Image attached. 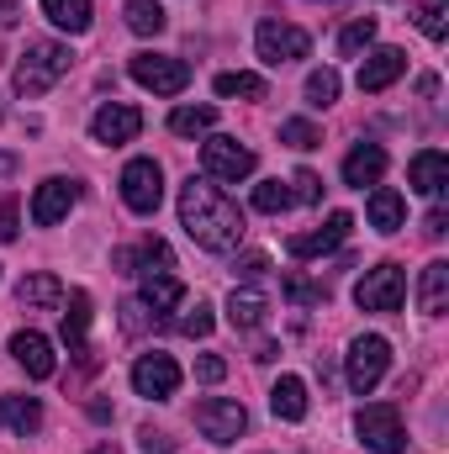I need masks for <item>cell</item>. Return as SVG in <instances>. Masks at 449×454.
<instances>
[{
	"label": "cell",
	"instance_id": "6da1fadb",
	"mask_svg": "<svg viewBox=\"0 0 449 454\" xmlns=\"http://www.w3.org/2000/svg\"><path fill=\"white\" fill-rule=\"evenodd\" d=\"M180 227L207 254H227V248L243 243V212L227 201L212 180H196V175L180 185Z\"/></svg>",
	"mask_w": 449,
	"mask_h": 454
},
{
	"label": "cell",
	"instance_id": "7a4b0ae2",
	"mask_svg": "<svg viewBox=\"0 0 449 454\" xmlns=\"http://www.w3.org/2000/svg\"><path fill=\"white\" fill-rule=\"evenodd\" d=\"M69 64H75V53H69L64 43L37 37V43H27V53H21V64H16L11 85H16V96H48V90L69 74Z\"/></svg>",
	"mask_w": 449,
	"mask_h": 454
},
{
	"label": "cell",
	"instance_id": "3957f363",
	"mask_svg": "<svg viewBox=\"0 0 449 454\" xmlns=\"http://www.w3.org/2000/svg\"><path fill=\"white\" fill-rule=\"evenodd\" d=\"M386 370H391V343L381 339V333H359V339L349 343L343 375H349V391H354V396H370V391L386 380Z\"/></svg>",
	"mask_w": 449,
	"mask_h": 454
},
{
	"label": "cell",
	"instance_id": "277c9868",
	"mask_svg": "<svg viewBox=\"0 0 449 454\" xmlns=\"http://www.w3.org/2000/svg\"><path fill=\"white\" fill-rule=\"evenodd\" d=\"M127 74H132L143 90H154V96H180V90L191 85V64L175 59V53H132Z\"/></svg>",
	"mask_w": 449,
	"mask_h": 454
},
{
	"label": "cell",
	"instance_id": "5b68a950",
	"mask_svg": "<svg viewBox=\"0 0 449 454\" xmlns=\"http://www.w3.org/2000/svg\"><path fill=\"white\" fill-rule=\"evenodd\" d=\"M354 301H359V312H402V301H407V275H402V264H375V270H365V280L354 286Z\"/></svg>",
	"mask_w": 449,
	"mask_h": 454
},
{
	"label": "cell",
	"instance_id": "8992f818",
	"mask_svg": "<svg viewBox=\"0 0 449 454\" xmlns=\"http://www.w3.org/2000/svg\"><path fill=\"white\" fill-rule=\"evenodd\" d=\"M354 434H359V444H365V450H375V454H402V450H407V434H402V418H397V407H391V402L359 407Z\"/></svg>",
	"mask_w": 449,
	"mask_h": 454
},
{
	"label": "cell",
	"instance_id": "52a82bcc",
	"mask_svg": "<svg viewBox=\"0 0 449 454\" xmlns=\"http://www.w3.org/2000/svg\"><path fill=\"white\" fill-rule=\"evenodd\" d=\"M254 48H259V59H264V64H296V59H307V53H312V37H307L302 27H291V21L264 16V21H259V32H254Z\"/></svg>",
	"mask_w": 449,
	"mask_h": 454
},
{
	"label": "cell",
	"instance_id": "ba28073f",
	"mask_svg": "<svg viewBox=\"0 0 449 454\" xmlns=\"http://www.w3.org/2000/svg\"><path fill=\"white\" fill-rule=\"evenodd\" d=\"M122 201L138 217L159 212V201H164V169H159V159H132L122 169Z\"/></svg>",
	"mask_w": 449,
	"mask_h": 454
},
{
	"label": "cell",
	"instance_id": "9c48e42d",
	"mask_svg": "<svg viewBox=\"0 0 449 454\" xmlns=\"http://www.w3.org/2000/svg\"><path fill=\"white\" fill-rule=\"evenodd\" d=\"M201 169H207V180H248L254 175V148H243L238 137H207L201 143Z\"/></svg>",
	"mask_w": 449,
	"mask_h": 454
},
{
	"label": "cell",
	"instance_id": "30bf717a",
	"mask_svg": "<svg viewBox=\"0 0 449 454\" xmlns=\"http://www.w3.org/2000/svg\"><path fill=\"white\" fill-rule=\"evenodd\" d=\"M196 428H201V439H212V444H238L243 428H248V412H243V402L207 396V402H196Z\"/></svg>",
	"mask_w": 449,
	"mask_h": 454
},
{
	"label": "cell",
	"instance_id": "8fae6325",
	"mask_svg": "<svg viewBox=\"0 0 449 454\" xmlns=\"http://www.w3.org/2000/svg\"><path fill=\"white\" fill-rule=\"evenodd\" d=\"M132 391L148 396V402H169L180 391V364L169 354H138L132 364Z\"/></svg>",
	"mask_w": 449,
	"mask_h": 454
},
{
	"label": "cell",
	"instance_id": "7c38bea8",
	"mask_svg": "<svg viewBox=\"0 0 449 454\" xmlns=\"http://www.w3.org/2000/svg\"><path fill=\"white\" fill-rule=\"evenodd\" d=\"M138 132H143V112H138V106H127V101H106L101 112L91 116V137H96V143H106V148L132 143Z\"/></svg>",
	"mask_w": 449,
	"mask_h": 454
},
{
	"label": "cell",
	"instance_id": "4fadbf2b",
	"mask_svg": "<svg viewBox=\"0 0 449 454\" xmlns=\"http://www.w3.org/2000/svg\"><path fill=\"white\" fill-rule=\"evenodd\" d=\"M407 74V53L402 48H375V53H365V64H359V90L365 96H381L386 85H397Z\"/></svg>",
	"mask_w": 449,
	"mask_h": 454
},
{
	"label": "cell",
	"instance_id": "5bb4252c",
	"mask_svg": "<svg viewBox=\"0 0 449 454\" xmlns=\"http://www.w3.org/2000/svg\"><path fill=\"white\" fill-rule=\"evenodd\" d=\"M349 227H354V217H349V212H334V217L318 227V232H291V243H286V248H291V259H318V254H334L338 243L349 238Z\"/></svg>",
	"mask_w": 449,
	"mask_h": 454
},
{
	"label": "cell",
	"instance_id": "9a60e30c",
	"mask_svg": "<svg viewBox=\"0 0 449 454\" xmlns=\"http://www.w3.org/2000/svg\"><path fill=\"white\" fill-rule=\"evenodd\" d=\"M407 185H413L418 196L439 201V196L449 191V153H439V148H423V153H413V164H407Z\"/></svg>",
	"mask_w": 449,
	"mask_h": 454
},
{
	"label": "cell",
	"instance_id": "2e32d148",
	"mask_svg": "<svg viewBox=\"0 0 449 454\" xmlns=\"http://www.w3.org/2000/svg\"><path fill=\"white\" fill-rule=\"evenodd\" d=\"M75 201H80V185H75V180H43V185H37V196H32V223H37V227L64 223Z\"/></svg>",
	"mask_w": 449,
	"mask_h": 454
},
{
	"label": "cell",
	"instance_id": "e0dca14e",
	"mask_svg": "<svg viewBox=\"0 0 449 454\" xmlns=\"http://www.w3.org/2000/svg\"><path fill=\"white\" fill-rule=\"evenodd\" d=\"M381 175H386V148L381 143H354L349 159H343V185L365 191V185H381Z\"/></svg>",
	"mask_w": 449,
	"mask_h": 454
},
{
	"label": "cell",
	"instance_id": "ac0fdd59",
	"mask_svg": "<svg viewBox=\"0 0 449 454\" xmlns=\"http://www.w3.org/2000/svg\"><path fill=\"white\" fill-rule=\"evenodd\" d=\"M264 317H270V296L254 291V286H232V296H227V323H232L238 333H254V328H264Z\"/></svg>",
	"mask_w": 449,
	"mask_h": 454
},
{
	"label": "cell",
	"instance_id": "d6986e66",
	"mask_svg": "<svg viewBox=\"0 0 449 454\" xmlns=\"http://www.w3.org/2000/svg\"><path fill=\"white\" fill-rule=\"evenodd\" d=\"M11 354H16V364H21L32 380H48V375H53V343L43 339V333H32V328L16 333V339H11Z\"/></svg>",
	"mask_w": 449,
	"mask_h": 454
},
{
	"label": "cell",
	"instance_id": "ffe728a7",
	"mask_svg": "<svg viewBox=\"0 0 449 454\" xmlns=\"http://www.w3.org/2000/svg\"><path fill=\"white\" fill-rule=\"evenodd\" d=\"M16 301H21L27 312H53V307H64V286H59V275L37 270V275H27V280L16 286Z\"/></svg>",
	"mask_w": 449,
	"mask_h": 454
},
{
	"label": "cell",
	"instance_id": "44dd1931",
	"mask_svg": "<svg viewBox=\"0 0 449 454\" xmlns=\"http://www.w3.org/2000/svg\"><path fill=\"white\" fill-rule=\"evenodd\" d=\"M180 301H185V286L175 280V270H143V307L175 312Z\"/></svg>",
	"mask_w": 449,
	"mask_h": 454
},
{
	"label": "cell",
	"instance_id": "7402d4cb",
	"mask_svg": "<svg viewBox=\"0 0 449 454\" xmlns=\"http://www.w3.org/2000/svg\"><path fill=\"white\" fill-rule=\"evenodd\" d=\"M270 412L286 418V423H302L307 418V380L302 375H280L275 391H270Z\"/></svg>",
	"mask_w": 449,
	"mask_h": 454
},
{
	"label": "cell",
	"instance_id": "603a6c76",
	"mask_svg": "<svg viewBox=\"0 0 449 454\" xmlns=\"http://www.w3.org/2000/svg\"><path fill=\"white\" fill-rule=\"evenodd\" d=\"M365 212H370V227H375V232H397V227L407 223V201H402V191H391V185H375Z\"/></svg>",
	"mask_w": 449,
	"mask_h": 454
},
{
	"label": "cell",
	"instance_id": "cb8c5ba5",
	"mask_svg": "<svg viewBox=\"0 0 449 454\" xmlns=\"http://www.w3.org/2000/svg\"><path fill=\"white\" fill-rule=\"evenodd\" d=\"M0 423L16 434V439H32L43 428V407L37 396H0Z\"/></svg>",
	"mask_w": 449,
	"mask_h": 454
},
{
	"label": "cell",
	"instance_id": "d4e9b609",
	"mask_svg": "<svg viewBox=\"0 0 449 454\" xmlns=\"http://www.w3.org/2000/svg\"><path fill=\"white\" fill-rule=\"evenodd\" d=\"M43 16H48L59 32L80 37V32H91V21H96V5H91V0H43Z\"/></svg>",
	"mask_w": 449,
	"mask_h": 454
},
{
	"label": "cell",
	"instance_id": "484cf974",
	"mask_svg": "<svg viewBox=\"0 0 449 454\" xmlns=\"http://www.w3.org/2000/svg\"><path fill=\"white\" fill-rule=\"evenodd\" d=\"M445 307H449V264L445 259H434V264L423 270V280H418V312L439 317Z\"/></svg>",
	"mask_w": 449,
	"mask_h": 454
},
{
	"label": "cell",
	"instance_id": "4316f807",
	"mask_svg": "<svg viewBox=\"0 0 449 454\" xmlns=\"http://www.w3.org/2000/svg\"><path fill=\"white\" fill-rule=\"evenodd\" d=\"M217 127V106H175L169 112V132L175 137H207Z\"/></svg>",
	"mask_w": 449,
	"mask_h": 454
},
{
	"label": "cell",
	"instance_id": "83f0119b",
	"mask_svg": "<svg viewBox=\"0 0 449 454\" xmlns=\"http://www.w3.org/2000/svg\"><path fill=\"white\" fill-rule=\"evenodd\" d=\"M217 96H223V101H264L270 90H264L259 74H248V69H227V74H217Z\"/></svg>",
	"mask_w": 449,
	"mask_h": 454
},
{
	"label": "cell",
	"instance_id": "f1b7e54d",
	"mask_svg": "<svg viewBox=\"0 0 449 454\" xmlns=\"http://www.w3.org/2000/svg\"><path fill=\"white\" fill-rule=\"evenodd\" d=\"M122 16H127V27H132L138 37H159V32H164V21H169L159 0H127V5H122Z\"/></svg>",
	"mask_w": 449,
	"mask_h": 454
},
{
	"label": "cell",
	"instance_id": "f546056e",
	"mask_svg": "<svg viewBox=\"0 0 449 454\" xmlns=\"http://www.w3.org/2000/svg\"><path fill=\"white\" fill-rule=\"evenodd\" d=\"M85 333H91V291H69V312H64V339L75 348H85Z\"/></svg>",
	"mask_w": 449,
	"mask_h": 454
},
{
	"label": "cell",
	"instance_id": "4dcf8cb0",
	"mask_svg": "<svg viewBox=\"0 0 449 454\" xmlns=\"http://www.w3.org/2000/svg\"><path fill=\"white\" fill-rule=\"evenodd\" d=\"M370 43H375V16H359V21H349V27L338 32V53H343V59H359Z\"/></svg>",
	"mask_w": 449,
	"mask_h": 454
},
{
	"label": "cell",
	"instance_id": "1f68e13d",
	"mask_svg": "<svg viewBox=\"0 0 449 454\" xmlns=\"http://www.w3.org/2000/svg\"><path fill=\"white\" fill-rule=\"evenodd\" d=\"M334 101H338V74L334 69H312L307 74V106L312 112H328Z\"/></svg>",
	"mask_w": 449,
	"mask_h": 454
},
{
	"label": "cell",
	"instance_id": "d6a6232c",
	"mask_svg": "<svg viewBox=\"0 0 449 454\" xmlns=\"http://www.w3.org/2000/svg\"><path fill=\"white\" fill-rule=\"evenodd\" d=\"M286 207H291V185H286V180H264V185H254V212L280 217Z\"/></svg>",
	"mask_w": 449,
	"mask_h": 454
},
{
	"label": "cell",
	"instance_id": "836d02e7",
	"mask_svg": "<svg viewBox=\"0 0 449 454\" xmlns=\"http://www.w3.org/2000/svg\"><path fill=\"white\" fill-rule=\"evenodd\" d=\"M286 301H296V307H323L328 301V286L323 280H307V275H286Z\"/></svg>",
	"mask_w": 449,
	"mask_h": 454
},
{
	"label": "cell",
	"instance_id": "e575fe53",
	"mask_svg": "<svg viewBox=\"0 0 449 454\" xmlns=\"http://www.w3.org/2000/svg\"><path fill=\"white\" fill-rule=\"evenodd\" d=\"M418 27H423V37H429V43H445V32H449V0H423V5H418Z\"/></svg>",
	"mask_w": 449,
	"mask_h": 454
},
{
	"label": "cell",
	"instance_id": "d590c367",
	"mask_svg": "<svg viewBox=\"0 0 449 454\" xmlns=\"http://www.w3.org/2000/svg\"><path fill=\"white\" fill-rule=\"evenodd\" d=\"M212 323H217V317H212V307H207V301H196V307H185V312L175 317V333H185V339H207V333H212Z\"/></svg>",
	"mask_w": 449,
	"mask_h": 454
},
{
	"label": "cell",
	"instance_id": "8d00e7d4",
	"mask_svg": "<svg viewBox=\"0 0 449 454\" xmlns=\"http://www.w3.org/2000/svg\"><path fill=\"white\" fill-rule=\"evenodd\" d=\"M280 143H291V148H318L323 132H318L307 116H291V121H280Z\"/></svg>",
	"mask_w": 449,
	"mask_h": 454
},
{
	"label": "cell",
	"instance_id": "74e56055",
	"mask_svg": "<svg viewBox=\"0 0 449 454\" xmlns=\"http://www.w3.org/2000/svg\"><path fill=\"white\" fill-rule=\"evenodd\" d=\"M291 201H307V207H318V201H323V180H318L312 169H296V175H291Z\"/></svg>",
	"mask_w": 449,
	"mask_h": 454
},
{
	"label": "cell",
	"instance_id": "f35d334b",
	"mask_svg": "<svg viewBox=\"0 0 449 454\" xmlns=\"http://www.w3.org/2000/svg\"><path fill=\"white\" fill-rule=\"evenodd\" d=\"M232 275H238L243 286H254V280H264V275H270V259H264V254H243V259L232 264Z\"/></svg>",
	"mask_w": 449,
	"mask_h": 454
},
{
	"label": "cell",
	"instance_id": "ab89813d",
	"mask_svg": "<svg viewBox=\"0 0 449 454\" xmlns=\"http://www.w3.org/2000/svg\"><path fill=\"white\" fill-rule=\"evenodd\" d=\"M196 375H201L207 386H217V380H223V375H227V364H223V359H217V354H201V359H196Z\"/></svg>",
	"mask_w": 449,
	"mask_h": 454
},
{
	"label": "cell",
	"instance_id": "60d3db41",
	"mask_svg": "<svg viewBox=\"0 0 449 454\" xmlns=\"http://www.w3.org/2000/svg\"><path fill=\"white\" fill-rule=\"evenodd\" d=\"M138 439H143V454H175V444H169V434H159V428H143Z\"/></svg>",
	"mask_w": 449,
	"mask_h": 454
},
{
	"label": "cell",
	"instance_id": "b9f144b4",
	"mask_svg": "<svg viewBox=\"0 0 449 454\" xmlns=\"http://www.w3.org/2000/svg\"><path fill=\"white\" fill-rule=\"evenodd\" d=\"M16 223H21L16 201H0V243H11V238H16Z\"/></svg>",
	"mask_w": 449,
	"mask_h": 454
},
{
	"label": "cell",
	"instance_id": "7bdbcfd3",
	"mask_svg": "<svg viewBox=\"0 0 449 454\" xmlns=\"http://www.w3.org/2000/svg\"><path fill=\"white\" fill-rule=\"evenodd\" d=\"M143 312H148L143 301H127V307H122V328H127V333H143V323H148Z\"/></svg>",
	"mask_w": 449,
	"mask_h": 454
},
{
	"label": "cell",
	"instance_id": "ee69618b",
	"mask_svg": "<svg viewBox=\"0 0 449 454\" xmlns=\"http://www.w3.org/2000/svg\"><path fill=\"white\" fill-rule=\"evenodd\" d=\"M423 232H429V238H445V232H449V212H445V207H434V212H429Z\"/></svg>",
	"mask_w": 449,
	"mask_h": 454
},
{
	"label": "cell",
	"instance_id": "f6af8a7d",
	"mask_svg": "<svg viewBox=\"0 0 449 454\" xmlns=\"http://www.w3.org/2000/svg\"><path fill=\"white\" fill-rule=\"evenodd\" d=\"M11 169H16V159H11V153H0V175H11Z\"/></svg>",
	"mask_w": 449,
	"mask_h": 454
}]
</instances>
